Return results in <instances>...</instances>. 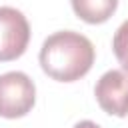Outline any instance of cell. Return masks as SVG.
<instances>
[{"label": "cell", "mask_w": 128, "mask_h": 128, "mask_svg": "<svg viewBox=\"0 0 128 128\" xmlns=\"http://www.w3.org/2000/svg\"><path fill=\"white\" fill-rule=\"evenodd\" d=\"M42 70L58 82L82 78L94 64V46L80 32L60 30L48 36L40 48Z\"/></svg>", "instance_id": "obj_1"}, {"label": "cell", "mask_w": 128, "mask_h": 128, "mask_svg": "<svg viewBox=\"0 0 128 128\" xmlns=\"http://www.w3.org/2000/svg\"><path fill=\"white\" fill-rule=\"evenodd\" d=\"M36 100V88L24 72H6L0 76V116H26Z\"/></svg>", "instance_id": "obj_2"}, {"label": "cell", "mask_w": 128, "mask_h": 128, "mask_svg": "<svg viewBox=\"0 0 128 128\" xmlns=\"http://www.w3.org/2000/svg\"><path fill=\"white\" fill-rule=\"evenodd\" d=\"M28 40L30 24L26 16L12 6H0V62L20 58Z\"/></svg>", "instance_id": "obj_3"}, {"label": "cell", "mask_w": 128, "mask_h": 128, "mask_svg": "<svg viewBox=\"0 0 128 128\" xmlns=\"http://www.w3.org/2000/svg\"><path fill=\"white\" fill-rule=\"evenodd\" d=\"M94 96L100 108L112 116L128 114V72L108 70L100 76L94 88Z\"/></svg>", "instance_id": "obj_4"}, {"label": "cell", "mask_w": 128, "mask_h": 128, "mask_svg": "<svg viewBox=\"0 0 128 128\" xmlns=\"http://www.w3.org/2000/svg\"><path fill=\"white\" fill-rule=\"evenodd\" d=\"M70 2L76 16L88 24L106 22L118 6V0H70Z\"/></svg>", "instance_id": "obj_5"}, {"label": "cell", "mask_w": 128, "mask_h": 128, "mask_svg": "<svg viewBox=\"0 0 128 128\" xmlns=\"http://www.w3.org/2000/svg\"><path fill=\"white\" fill-rule=\"evenodd\" d=\"M112 48H114V54H116L118 62L128 72V20L118 26V30L114 34V40H112Z\"/></svg>", "instance_id": "obj_6"}, {"label": "cell", "mask_w": 128, "mask_h": 128, "mask_svg": "<svg viewBox=\"0 0 128 128\" xmlns=\"http://www.w3.org/2000/svg\"><path fill=\"white\" fill-rule=\"evenodd\" d=\"M74 128H100L96 122H92V120H82V122H78Z\"/></svg>", "instance_id": "obj_7"}]
</instances>
